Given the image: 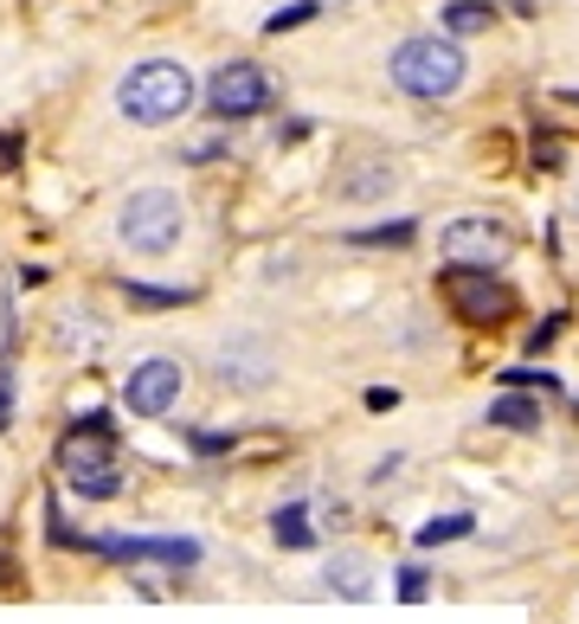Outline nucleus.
<instances>
[{"label": "nucleus", "instance_id": "1", "mask_svg": "<svg viewBox=\"0 0 579 624\" xmlns=\"http://www.w3.org/2000/svg\"><path fill=\"white\" fill-rule=\"evenodd\" d=\"M187 103H194V71L174 65V59H143L116 84V110L130 123H143V130H161V123L187 117Z\"/></svg>", "mask_w": 579, "mask_h": 624}, {"label": "nucleus", "instance_id": "2", "mask_svg": "<svg viewBox=\"0 0 579 624\" xmlns=\"http://www.w3.org/2000/svg\"><path fill=\"white\" fill-rule=\"evenodd\" d=\"M393 84L406 90V97H451L457 84H464V46L451 39V33H419V39H406L399 52H393Z\"/></svg>", "mask_w": 579, "mask_h": 624}, {"label": "nucleus", "instance_id": "3", "mask_svg": "<svg viewBox=\"0 0 579 624\" xmlns=\"http://www.w3.org/2000/svg\"><path fill=\"white\" fill-rule=\"evenodd\" d=\"M181 232H187V207L168 187H136L116 212V238L130 252H143V258H168L181 245Z\"/></svg>", "mask_w": 579, "mask_h": 624}, {"label": "nucleus", "instance_id": "4", "mask_svg": "<svg viewBox=\"0 0 579 624\" xmlns=\"http://www.w3.org/2000/svg\"><path fill=\"white\" fill-rule=\"evenodd\" d=\"M438 290L457 309V322H470V329H496V322L515 316V290L503 278H490V271H477V265H451Z\"/></svg>", "mask_w": 579, "mask_h": 624}, {"label": "nucleus", "instance_id": "5", "mask_svg": "<svg viewBox=\"0 0 579 624\" xmlns=\"http://www.w3.org/2000/svg\"><path fill=\"white\" fill-rule=\"evenodd\" d=\"M207 103H213V117H225V123H245V117L271 110V77H264V65H251V59H232V65H219L207 77Z\"/></svg>", "mask_w": 579, "mask_h": 624}, {"label": "nucleus", "instance_id": "6", "mask_svg": "<svg viewBox=\"0 0 579 624\" xmlns=\"http://www.w3.org/2000/svg\"><path fill=\"white\" fill-rule=\"evenodd\" d=\"M438 245H444V258H451V265H477V271L503 265L508 252H515L508 225H503V219H483V212H470V219H451V225L438 232Z\"/></svg>", "mask_w": 579, "mask_h": 624}, {"label": "nucleus", "instance_id": "7", "mask_svg": "<svg viewBox=\"0 0 579 624\" xmlns=\"http://www.w3.org/2000/svg\"><path fill=\"white\" fill-rule=\"evenodd\" d=\"M181 387H187L181 360L155 354V360H143V367H130V380H123V406H130L136 418H161V413H174Z\"/></svg>", "mask_w": 579, "mask_h": 624}, {"label": "nucleus", "instance_id": "8", "mask_svg": "<svg viewBox=\"0 0 579 624\" xmlns=\"http://www.w3.org/2000/svg\"><path fill=\"white\" fill-rule=\"evenodd\" d=\"M84 548L103 560H161V566H194L200 560V541H187V535H90Z\"/></svg>", "mask_w": 579, "mask_h": 624}, {"label": "nucleus", "instance_id": "9", "mask_svg": "<svg viewBox=\"0 0 579 624\" xmlns=\"http://www.w3.org/2000/svg\"><path fill=\"white\" fill-rule=\"evenodd\" d=\"M322 579H329V592H342V599H355V605H361V599H373V566H367V560H355V554H335Z\"/></svg>", "mask_w": 579, "mask_h": 624}, {"label": "nucleus", "instance_id": "10", "mask_svg": "<svg viewBox=\"0 0 579 624\" xmlns=\"http://www.w3.org/2000/svg\"><path fill=\"white\" fill-rule=\"evenodd\" d=\"M490 425H503V431H541V406L508 387L503 400H490Z\"/></svg>", "mask_w": 579, "mask_h": 624}, {"label": "nucleus", "instance_id": "11", "mask_svg": "<svg viewBox=\"0 0 579 624\" xmlns=\"http://www.w3.org/2000/svg\"><path fill=\"white\" fill-rule=\"evenodd\" d=\"M271 535H278V548H290V554L316 548V535H309V509H303V502H284V509L271 515Z\"/></svg>", "mask_w": 579, "mask_h": 624}, {"label": "nucleus", "instance_id": "12", "mask_svg": "<svg viewBox=\"0 0 579 624\" xmlns=\"http://www.w3.org/2000/svg\"><path fill=\"white\" fill-rule=\"evenodd\" d=\"M490 20H496V7H483V0H451V7H444V33H451V39L490 33Z\"/></svg>", "mask_w": 579, "mask_h": 624}, {"label": "nucleus", "instance_id": "13", "mask_svg": "<svg viewBox=\"0 0 579 624\" xmlns=\"http://www.w3.org/2000/svg\"><path fill=\"white\" fill-rule=\"evenodd\" d=\"M393 187V168L386 161H367V168H355L348 181H342V200H373V194H386Z\"/></svg>", "mask_w": 579, "mask_h": 624}, {"label": "nucleus", "instance_id": "14", "mask_svg": "<svg viewBox=\"0 0 579 624\" xmlns=\"http://www.w3.org/2000/svg\"><path fill=\"white\" fill-rule=\"evenodd\" d=\"M123 296H130V309H181V303H194V290H161V283H123Z\"/></svg>", "mask_w": 579, "mask_h": 624}, {"label": "nucleus", "instance_id": "15", "mask_svg": "<svg viewBox=\"0 0 579 624\" xmlns=\"http://www.w3.org/2000/svg\"><path fill=\"white\" fill-rule=\"evenodd\" d=\"M470 528H477L470 515H432V522H426V528H419L412 541H419V548H451V541H464Z\"/></svg>", "mask_w": 579, "mask_h": 624}, {"label": "nucleus", "instance_id": "16", "mask_svg": "<svg viewBox=\"0 0 579 624\" xmlns=\"http://www.w3.org/2000/svg\"><path fill=\"white\" fill-rule=\"evenodd\" d=\"M412 238H419V225H412V219H393V225H373V232H355L348 245H367V252L393 245V252H399V245H412Z\"/></svg>", "mask_w": 579, "mask_h": 624}, {"label": "nucleus", "instance_id": "17", "mask_svg": "<svg viewBox=\"0 0 579 624\" xmlns=\"http://www.w3.org/2000/svg\"><path fill=\"white\" fill-rule=\"evenodd\" d=\"M72 489L84 502H110L116 489H123V470H90V477H72Z\"/></svg>", "mask_w": 579, "mask_h": 624}, {"label": "nucleus", "instance_id": "18", "mask_svg": "<svg viewBox=\"0 0 579 624\" xmlns=\"http://www.w3.org/2000/svg\"><path fill=\"white\" fill-rule=\"evenodd\" d=\"M503 380H508V387H515V393H521V387H541V393H554V387H560V380L547 374V367H508Z\"/></svg>", "mask_w": 579, "mask_h": 624}, {"label": "nucleus", "instance_id": "19", "mask_svg": "<svg viewBox=\"0 0 579 624\" xmlns=\"http://www.w3.org/2000/svg\"><path fill=\"white\" fill-rule=\"evenodd\" d=\"M426 586H432V579H426V566H399V599H406V605H419V599H426Z\"/></svg>", "mask_w": 579, "mask_h": 624}, {"label": "nucleus", "instance_id": "20", "mask_svg": "<svg viewBox=\"0 0 579 624\" xmlns=\"http://www.w3.org/2000/svg\"><path fill=\"white\" fill-rule=\"evenodd\" d=\"M309 13H316V7H309V0H303V7H284V13H271V33H290V26H303V20H309Z\"/></svg>", "mask_w": 579, "mask_h": 624}, {"label": "nucleus", "instance_id": "21", "mask_svg": "<svg viewBox=\"0 0 579 624\" xmlns=\"http://www.w3.org/2000/svg\"><path fill=\"white\" fill-rule=\"evenodd\" d=\"M194 451H200V457H219V451H232V438H225V431H194Z\"/></svg>", "mask_w": 579, "mask_h": 624}, {"label": "nucleus", "instance_id": "22", "mask_svg": "<svg viewBox=\"0 0 579 624\" xmlns=\"http://www.w3.org/2000/svg\"><path fill=\"white\" fill-rule=\"evenodd\" d=\"M554 335H560V316H547V322H541V329L528 335V354H541V347L554 342Z\"/></svg>", "mask_w": 579, "mask_h": 624}, {"label": "nucleus", "instance_id": "23", "mask_svg": "<svg viewBox=\"0 0 579 624\" xmlns=\"http://www.w3.org/2000/svg\"><path fill=\"white\" fill-rule=\"evenodd\" d=\"M367 406H373V413H393V406H399V393H393V387H373V393H367Z\"/></svg>", "mask_w": 579, "mask_h": 624}, {"label": "nucleus", "instance_id": "24", "mask_svg": "<svg viewBox=\"0 0 579 624\" xmlns=\"http://www.w3.org/2000/svg\"><path fill=\"white\" fill-rule=\"evenodd\" d=\"M7 586H20V560L13 554H0V592H7Z\"/></svg>", "mask_w": 579, "mask_h": 624}, {"label": "nucleus", "instance_id": "25", "mask_svg": "<svg viewBox=\"0 0 579 624\" xmlns=\"http://www.w3.org/2000/svg\"><path fill=\"white\" fill-rule=\"evenodd\" d=\"M7 413H13V393H7V380H0V425H7Z\"/></svg>", "mask_w": 579, "mask_h": 624}, {"label": "nucleus", "instance_id": "26", "mask_svg": "<svg viewBox=\"0 0 579 624\" xmlns=\"http://www.w3.org/2000/svg\"><path fill=\"white\" fill-rule=\"evenodd\" d=\"M574 103H579V97H574Z\"/></svg>", "mask_w": 579, "mask_h": 624}]
</instances>
